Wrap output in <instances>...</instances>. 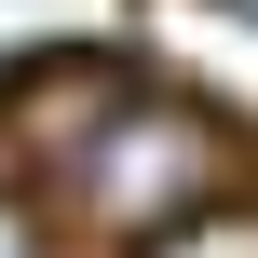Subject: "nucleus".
I'll return each mask as SVG.
<instances>
[{
  "label": "nucleus",
  "mask_w": 258,
  "mask_h": 258,
  "mask_svg": "<svg viewBox=\"0 0 258 258\" xmlns=\"http://www.w3.org/2000/svg\"><path fill=\"white\" fill-rule=\"evenodd\" d=\"M204 177H218V136L177 122V109H136L122 136H82V190H95V218H163V204H190Z\"/></svg>",
  "instance_id": "1"
},
{
  "label": "nucleus",
  "mask_w": 258,
  "mask_h": 258,
  "mask_svg": "<svg viewBox=\"0 0 258 258\" xmlns=\"http://www.w3.org/2000/svg\"><path fill=\"white\" fill-rule=\"evenodd\" d=\"M150 258H258V218H218V231H177V245H150Z\"/></svg>",
  "instance_id": "2"
},
{
  "label": "nucleus",
  "mask_w": 258,
  "mask_h": 258,
  "mask_svg": "<svg viewBox=\"0 0 258 258\" xmlns=\"http://www.w3.org/2000/svg\"><path fill=\"white\" fill-rule=\"evenodd\" d=\"M0 258H41V245H27V218H14V204H0Z\"/></svg>",
  "instance_id": "3"
},
{
  "label": "nucleus",
  "mask_w": 258,
  "mask_h": 258,
  "mask_svg": "<svg viewBox=\"0 0 258 258\" xmlns=\"http://www.w3.org/2000/svg\"><path fill=\"white\" fill-rule=\"evenodd\" d=\"M218 14H258V0H218Z\"/></svg>",
  "instance_id": "4"
}]
</instances>
